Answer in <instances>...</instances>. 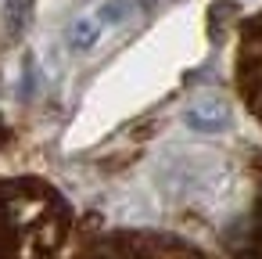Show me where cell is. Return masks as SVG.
<instances>
[{"label":"cell","mask_w":262,"mask_h":259,"mask_svg":"<svg viewBox=\"0 0 262 259\" xmlns=\"http://www.w3.org/2000/svg\"><path fill=\"white\" fill-rule=\"evenodd\" d=\"M180 119H183V126H187L190 133H201V137L230 133L233 123H237L230 101L219 97V94H201V97H194V101L180 112Z\"/></svg>","instance_id":"obj_1"},{"label":"cell","mask_w":262,"mask_h":259,"mask_svg":"<svg viewBox=\"0 0 262 259\" xmlns=\"http://www.w3.org/2000/svg\"><path fill=\"white\" fill-rule=\"evenodd\" d=\"M108 26L97 18V11H83V15H76L72 22H69V29H65V47L76 54V58H90L104 40H108Z\"/></svg>","instance_id":"obj_2"},{"label":"cell","mask_w":262,"mask_h":259,"mask_svg":"<svg viewBox=\"0 0 262 259\" xmlns=\"http://www.w3.org/2000/svg\"><path fill=\"white\" fill-rule=\"evenodd\" d=\"M94 11L108 29H122V26L133 22V0H101Z\"/></svg>","instance_id":"obj_3"},{"label":"cell","mask_w":262,"mask_h":259,"mask_svg":"<svg viewBox=\"0 0 262 259\" xmlns=\"http://www.w3.org/2000/svg\"><path fill=\"white\" fill-rule=\"evenodd\" d=\"M33 18V0H4V22H8V36H22V29Z\"/></svg>","instance_id":"obj_4"},{"label":"cell","mask_w":262,"mask_h":259,"mask_svg":"<svg viewBox=\"0 0 262 259\" xmlns=\"http://www.w3.org/2000/svg\"><path fill=\"white\" fill-rule=\"evenodd\" d=\"M29 94H36V72L26 62V69H22V101H29Z\"/></svg>","instance_id":"obj_5"}]
</instances>
